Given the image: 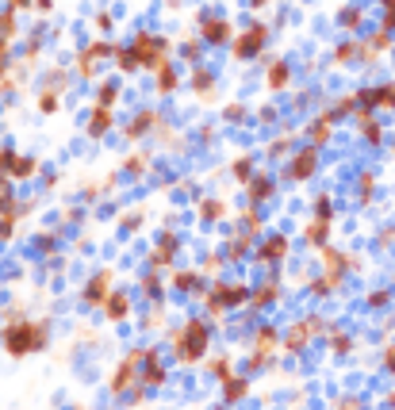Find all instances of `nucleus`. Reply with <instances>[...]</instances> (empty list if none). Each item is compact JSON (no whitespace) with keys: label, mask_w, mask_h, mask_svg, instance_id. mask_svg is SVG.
Returning <instances> with one entry per match:
<instances>
[{"label":"nucleus","mask_w":395,"mask_h":410,"mask_svg":"<svg viewBox=\"0 0 395 410\" xmlns=\"http://www.w3.org/2000/svg\"><path fill=\"white\" fill-rule=\"evenodd\" d=\"M50 333H46V322H16V326L4 330V349L12 357H27V353L46 349Z\"/></svg>","instance_id":"1"},{"label":"nucleus","mask_w":395,"mask_h":410,"mask_svg":"<svg viewBox=\"0 0 395 410\" xmlns=\"http://www.w3.org/2000/svg\"><path fill=\"white\" fill-rule=\"evenodd\" d=\"M208 341H211V330H208V322H200V318H192L184 330H177L173 333V349H177V360L181 365H192V360H200L204 353H208Z\"/></svg>","instance_id":"2"},{"label":"nucleus","mask_w":395,"mask_h":410,"mask_svg":"<svg viewBox=\"0 0 395 410\" xmlns=\"http://www.w3.org/2000/svg\"><path fill=\"white\" fill-rule=\"evenodd\" d=\"M130 50H135V58L143 70H162V65H169V43L162 39V35H150V31H138L135 43H130Z\"/></svg>","instance_id":"3"},{"label":"nucleus","mask_w":395,"mask_h":410,"mask_svg":"<svg viewBox=\"0 0 395 410\" xmlns=\"http://www.w3.org/2000/svg\"><path fill=\"white\" fill-rule=\"evenodd\" d=\"M246 299H253V292L246 288V284H215L211 295L204 303H208L211 314H219V311H227V307H242Z\"/></svg>","instance_id":"4"},{"label":"nucleus","mask_w":395,"mask_h":410,"mask_svg":"<svg viewBox=\"0 0 395 410\" xmlns=\"http://www.w3.org/2000/svg\"><path fill=\"white\" fill-rule=\"evenodd\" d=\"M269 43V23H250L246 31L234 39V58H257Z\"/></svg>","instance_id":"5"},{"label":"nucleus","mask_w":395,"mask_h":410,"mask_svg":"<svg viewBox=\"0 0 395 410\" xmlns=\"http://www.w3.org/2000/svg\"><path fill=\"white\" fill-rule=\"evenodd\" d=\"M143 360H146V353H143V349L127 353V360L116 368V376H111V395H123V391H130V384H135L138 365H143Z\"/></svg>","instance_id":"6"},{"label":"nucleus","mask_w":395,"mask_h":410,"mask_svg":"<svg viewBox=\"0 0 395 410\" xmlns=\"http://www.w3.org/2000/svg\"><path fill=\"white\" fill-rule=\"evenodd\" d=\"M111 280H116V272L100 269L89 284H84V303H89V307H104V303L111 299Z\"/></svg>","instance_id":"7"},{"label":"nucleus","mask_w":395,"mask_h":410,"mask_svg":"<svg viewBox=\"0 0 395 410\" xmlns=\"http://www.w3.org/2000/svg\"><path fill=\"white\" fill-rule=\"evenodd\" d=\"M277 341H280V333L272 330V326H257V333H253V357H250V365L253 368H265L269 365V353L277 349Z\"/></svg>","instance_id":"8"},{"label":"nucleus","mask_w":395,"mask_h":410,"mask_svg":"<svg viewBox=\"0 0 395 410\" xmlns=\"http://www.w3.org/2000/svg\"><path fill=\"white\" fill-rule=\"evenodd\" d=\"M318 169V146H304L288 165V180H311Z\"/></svg>","instance_id":"9"},{"label":"nucleus","mask_w":395,"mask_h":410,"mask_svg":"<svg viewBox=\"0 0 395 410\" xmlns=\"http://www.w3.org/2000/svg\"><path fill=\"white\" fill-rule=\"evenodd\" d=\"M35 173H39V165H35L31 157H20L16 150H4V177L27 180V177H35Z\"/></svg>","instance_id":"10"},{"label":"nucleus","mask_w":395,"mask_h":410,"mask_svg":"<svg viewBox=\"0 0 395 410\" xmlns=\"http://www.w3.org/2000/svg\"><path fill=\"white\" fill-rule=\"evenodd\" d=\"M200 35H204L208 43H227V39H230V23L223 20V16H204Z\"/></svg>","instance_id":"11"},{"label":"nucleus","mask_w":395,"mask_h":410,"mask_svg":"<svg viewBox=\"0 0 395 410\" xmlns=\"http://www.w3.org/2000/svg\"><path fill=\"white\" fill-rule=\"evenodd\" d=\"M315 326H323V322H318V318L296 322V326H291V333H288V353H299V349H304L307 341H311V333H315Z\"/></svg>","instance_id":"12"},{"label":"nucleus","mask_w":395,"mask_h":410,"mask_svg":"<svg viewBox=\"0 0 395 410\" xmlns=\"http://www.w3.org/2000/svg\"><path fill=\"white\" fill-rule=\"evenodd\" d=\"M177 253V238L173 234H162V242L154 245V253H150V269H165L169 261H173Z\"/></svg>","instance_id":"13"},{"label":"nucleus","mask_w":395,"mask_h":410,"mask_svg":"<svg viewBox=\"0 0 395 410\" xmlns=\"http://www.w3.org/2000/svg\"><path fill=\"white\" fill-rule=\"evenodd\" d=\"M265 81H269V89L272 92H280V89H288V81H291V65L284 58H277L269 65V73H265Z\"/></svg>","instance_id":"14"},{"label":"nucleus","mask_w":395,"mask_h":410,"mask_svg":"<svg viewBox=\"0 0 395 410\" xmlns=\"http://www.w3.org/2000/svg\"><path fill=\"white\" fill-rule=\"evenodd\" d=\"M111 127H116V116H111V108H92L89 135H92V138H100V135H108Z\"/></svg>","instance_id":"15"},{"label":"nucleus","mask_w":395,"mask_h":410,"mask_svg":"<svg viewBox=\"0 0 395 410\" xmlns=\"http://www.w3.org/2000/svg\"><path fill=\"white\" fill-rule=\"evenodd\" d=\"M288 238L284 234H272L269 238V242L265 245H261V261H284V257H288Z\"/></svg>","instance_id":"16"},{"label":"nucleus","mask_w":395,"mask_h":410,"mask_svg":"<svg viewBox=\"0 0 395 410\" xmlns=\"http://www.w3.org/2000/svg\"><path fill=\"white\" fill-rule=\"evenodd\" d=\"M334 135V119H326V116H318L311 127H307V138H311V146H326Z\"/></svg>","instance_id":"17"},{"label":"nucleus","mask_w":395,"mask_h":410,"mask_svg":"<svg viewBox=\"0 0 395 410\" xmlns=\"http://www.w3.org/2000/svg\"><path fill=\"white\" fill-rule=\"evenodd\" d=\"M165 384V368L157 365V353H146V372H143V387H162Z\"/></svg>","instance_id":"18"},{"label":"nucleus","mask_w":395,"mask_h":410,"mask_svg":"<svg viewBox=\"0 0 395 410\" xmlns=\"http://www.w3.org/2000/svg\"><path fill=\"white\" fill-rule=\"evenodd\" d=\"M104 311H108V318H111V322H123L127 314H130V299H127L123 292H111V299L104 303Z\"/></svg>","instance_id":"19"},{"label":"nucleus","mask_w":395,"mask_h":410,"mask_svg":"<svg viewBox=\"0 0 395 410\" xmlns=\"http://www.w3.org/2000/svg\"><path fill=\"white\" fill-rule=\"evenodd\" d=\"M246 391H250V379H246V376L223 379V399H227V403H238V399H246Z\"/></svg>","instance_id":"20"},{"label":"nucleus","mask_w":395,"mask_h":410,"mask_svg":"<svg viewBox=\"0 0 395 410\" xmlns=\"http://www.w3.org/2000/svg\"><path fill=\"white\" fill-rule=\"evenodd\" d=\"M154 123H157V111H138V119H135V123H127V138H130V142H138L150 127H154Z\"/></svg>","instance_id":"21"},{"label":"nucleus","mask_w":395,"mask_h":410,"mask_svg":"<svg viewBox=\"0 0 395 410\" xmlns=\"http://www.w3.org/2000/svg\"><path fill=\"white\" fill-rule=\"evenodd\" d=\"M326 234H330V223H326V218H315V223L304 226V242L307 245H326Z\"/></svg>","instance_id":"22"},{"label":"nucleus","mask_w":395,"mask_h":410,"mask_svg":"<svg viewBox=\"0 0 395 410\" xmlns=\"http://www.w3.org/2000/svg\"><path fill=\"white\" fill-rule=\"evenodd\" d=\"M246 192H250V199H253V207L265 204V199L272 196V177H253L250 184H246Z\"/></svg>","instance_id":"23"},{"label":"nucleus","mask_w":395,"mask_h":410,"mask_svg":"<svg viewBox=\"0 0 395 410\" xmlns=\"http://www.w3.org/2000/svg\"><path fill=\"white\" fill-rule=\"evenodd\" d=\"M372 108L376 111H395V84H376L372 89Z\"/></svg>","instance_id":"24"},{"label":"nucleus","mask_w":395,"mask_h":410,"mask_svg":"<svg viewBox=\"0 0 395 410\" xmlns=\"http://www.w3.org/2000/svg\"><path fill=\"white\" fill-rule=\"evenodd\" d=\"M277 284H261V288L257 292H253V307H257V311H265L269 307V303H277Z\"/></svg>","instance_id":"25"},{"label":"nucleus","mask_w":395,"mask_h":410,"mask_svg":"<svg viewBox=\"0 0 395 410\" xmlns=\"http://www.w3.org/2000/svg\"><path fill=\"white\" fill-rule=\"evenodd\" d=\"M116 62H119V70H123V73H135V70H143L130 46H116Z\"/></svg>","instance_id":"26"},{"label":"nucleus","mask_w":395,"mask_h":410,"mask_svg":"<svg viewBox=\"0 0 395 410\" xmlns=\"http://www.w3.org/2000/svg\"><path fill=\"white\" fill-rule=\"evenodd\" d=\"M200 215L211 218V223H219V218L227 215V204H223V199H204V204H200Z\"/></svg>","instance_id":"27"},{"label":"nucleus","mask_w":395,"mask_h":410,"mask_svg":"<svg viewBox=\"0 0 395 410\" xmlns=\"http://www.w3.org/2000/svg\"><path fill=\"white\" fill-rule=\"evenodd\" d=\"M192 89L200 92V96H208V92H215V77H211L208 70H196L192 73Z\"/></svg>","instance_id":"28"},{"label":"nucleus","mask_w":395,"mask_h":410,"mask_svg":"<svg viewBox=\"0 0 395 410\" xmlns=\"http://www.w3.org/2000/svg\"><path fill=\"white\" fill-rule=\"evenodd\" d=\"M250 250H253V238H250V234H238V238H234V242H230L227 257H230V261H238V257H246Z\"/></svg>","instance_id":"29"},{"label":"nucleus","mask_w":395,"mask_h":410,"mask_svg":"<svg viewBox=\"0 0 395 410\" xmlns=\"http://www.w3.org/2000/svg\"><path fill=\"white\" fill-rule=\"evenodd\" d=\"M177 89V70L173 65H162L157 70V92H173Z\"/></svg>","instance_id":"30"},{"label":"nucleus","mask_w":395,"mask_h":410,"mask_svg":"<svg viewBox=\"0 0 395 410\" xmlns=\"http://www.w3.org/2000/svg\"><path fill=\"white\" fill-rule=\"evenodd\" d=\"M230 173H234V180H238V184H250V180H253V161H250V157H238Z\"/></svg>","instance_id":"31"},{"label":"nucleus","mask_w":395,"mask_h":410,"mask_svg":"<svg viewBox=\"0 0 395 410\" xmlns=\"http://www.w3.org/2000/svg\"><path fill=\"white\" fill-rule=\"evenodd\" d=\"M173 288L177 292H196V288H200V276H196V272H177L173 276Z\"/></svg>","instance_id":"32"},{"label":"nucleus","mask_w":395,"mask_h":410,"mask_svg":"<svg viewBox=\"0 0 395 410\" xmlns=\"http://www.w3.org/2000/svg\"><path fill=\"white\" fill-rule=\"evenodd\" d=\"M116 100H119V84H100V92H96V108H111Z\"/></svg>","instance_id":"33"},{"label":"nucleus","mask_w":395,"mask_h":410,"mask_svg":"<svg viewBox=\"0 0 395 410\" xmlns=\"http://www.w3.org/2000/svg\"><path fill=\"white\" fill-rule=\"evenodd\" d=\"M330 349L338 353V357H345V353L353 349V341H350V333H342V330H334L330 333Z\"/></svg>","instance_id":"34"},{"label":"nucleus","mask_w":395,"mask_h":410,"mask_svg":"<svg viewBox=\"0 0 395 410\" xmlns=\"http://www.w3.org/2000/svg\"><path fill=\"white\" fill-rule=\"evenodd\" d=\"M353 54H361V43H342V46L334 50V62L345 65V62H353Z\"/></svg>","instance_id":"35"},{"label":"nucleus","mask_w":395,"mask_h":410,"mask_svg":"<svg viewBox=\"0 0 395 410\" xmlns=\"http://www.w3.org/2000/svg\"><path fill=\"white\" fill-rule=\"evenodd\" d=\"M208 372H211V376H219V379H230V357H215V360H208Z\"/></svg>","instance_id":"36"},{"label":"nucleus","mask_w":395,"mask_h":410,"mask_svg":"<svg viewBox=\"0 0 395 410\" xmlns=\"http://www.w3.org/2000/svg\"><path fill=\"white\" fill-rule=\"evenodd\" d=\"M365 303H369L372 311H384V307H388V303H391V292H388V288H376V292H372V295H369V299H365Z\"/></svg>","instance_id":"37"},{"label":"nucleus","mask_w":395,"mask_h":410,"mask_svg":"<svg viewBox=\"0 0 395 410\" xmlns=\"http://www.w3.org/2000/svg\"><path fill=\"white\" fill-rule=\"evenodd\" d=\"M361 20H365L361 8H345V12H342V27H345V31H357V27H361Z\"/></svg>","instance_id":"38"},{"label":"nucleus","mask_w":395,"mask_h":410,"mask_svg":"<svg viewBox=\"0 0 395 410\" xmlns=\"http://www.w3.org/2000/svg\"><path fill=\"white\" fill-rule=\"evenodd\" d=\"M315 218H326V223H334V207H330V196H318V199H315Z\"/></svg>","instance_id":"39"},{"label":"nucleus","mask_w":395,"mask_h":410,"mask_svg":"<svg viewBox=\"0 0 395 410\" xmlns=\"http://www.w3.org/2000/svg\"><path fill=\"white\" fill-rule=\"evenodd\" d=\"M54 108H58V89H46L39 96V111H43V116H50Z\"/></svg>","instance_id":"40"},{"label":"nucleus","mask_w":395,"mask_h":410,"mask_svg":"<svg viewBox=\"0 0 395 410\" xmlns=\"http://www.w3.org/2000/svg\"><path fill=\"white\" fill-rule=\"evenodd\" d=\"M372 184H376V173H361V180H357V196L369 204V196H372Z\"/></svg>","instance_id":"41"},{"label":"nucleus","mask_w":395,"mask_h":410,"mask_svg":"<svg viewBox=\"0 0 395 410\" xmlns=\"http://www.w3.org/2000/svg\"><path fill=\"white\" fill-rule=\"evenodd\" d=\"M77 73H81V77H92V73H96V58H89V54H77Z\"/></svg>","instance_id":"42"},{"label":"nucleus","mask_w":395,"mask_h":410,"mask_svg":"<svg viewBox=\"0 0 395 410\" xmlns=\"http://www.w3.org/2000/svg\"><path fill=\"white\" fill-rule=\"evenodd\" d=\"M223 261H227V257H223V253H211V257H208V261H204V272H211V276H219V272H223Z\"/></svg>","instance_id":"43"},{"label":"nucleus","mask_w":395,"mask_h":410,"mask_svg":"<svg viewBox=\"0 0 395 410\" xmlns=\"http://www.w3.org/2000/svg\"><path fill=\"white\" fill-rule=\"evenodd\" d=\"M84 54H89V58H104V54H116V46H104V43H92V46H84Z\"/></svg>","instance_id":"44"},{"label":"nucleus","mask_w":395,"mask_h":410,"mask_svg":"<svg viewBox=\"0 0 395 410\" xmlns=\"http://www.w3.org/2000/svg\"><path fill=\"white\" fill-rule=\"evenodd\" d=\"M12 35H16V8H8V16H4V43H12Z\"/></svg>","instance_id":"45"},{"label":"nucleus","mask_w":395,"mask_h":410,"mask_svg":"<svg viewBox=\"0 0 395 410\" xmlns=\"http://www.w3.org/2000/svg\"><path fill=\"white\" fill-rule=\"evenodd\" d=\"M127 173H143V169H146V154H135V157H127Z\"/></svg>","instance_id":"46"},{"label":"nucleus","mask_w":395,"mask_h":410,"mask_svg":"<svg viewBox=\"0 0 395 410\" xmlns=\"http://www.w3.org/2000/svg\"><path fill=\"white\" fill-rule=\"evenodd\" d=\"M380 31H395V8H388V12H384V23H380Z\"/></svg>","instance_id":"47"},{"label":"nucleus","mask_w":395,"mask_h":410,"mask_svg":"<svg viewBox=\"0 0 395 410\" xmlns=\"http://www.w3.org/2000/svg\"><path fill=\"white\" fill-rule=\"evenodd\" d=\"M288 146H291V142H288V138H280V142H272V146H269V154H272V157H280V154H288Z\"/></svg>","instance_id":"48"},{"label":"nucleus","mask_w":395,"mask_h":410,"mask_svg":"<svg viewBox=\"0 0 395 410\" xmlns=\"http://www.w3.org/2000/svg\"><path fill=\"white\" fill-rule=\"evenodd\" d=\"M384 368H388V372H395V345H388V349H384Z\"/></svg>","instance_id":"49"},{"label":"nucleus","mask_w":395,"mask_h":410,"mask_svg":"<svg viewBox=\"0 0 395 410\" xmlns=\"http://www.w3.org/2000/svg\"><path fill=\"white\" fill-rule=\"evenodd\" d=\"M338 410H361V399H338Z\"/></svg>","instance_id":"50"},{"label":"nucleus","mask_w":395,"mask_h":410,"mask_svg":"<svg viewBox=\"0 0 395 410\" xmlns=\"http://www.w3.org/2000/svg\"><path fill=\"white\" fill-rule=\"evenodd\" d=\"M242 116H246V108H238V104H230V108H227V119L230 123H238Z\"/></svg>","instance_id":"51"},{"label":"nucleus","mask_w":395,"mask_h":410,"mask_svg":"<svg viewBox=\"0 0 395 410\" xmlns=\"http://www.w3.org/2000/svg\"><path fill=\"white\" fill-rule=\"evenodd\" d=\"M143 288H146V292H157V276H154V272L143 276Z\"/></svg>","instance_id":"52"},{"label":"nucleus","mask_w":395,"mask_h":410,"mask_svg":"<svg viewBox=\"0 0 395 410\" xmlns=\"http://www.w3.org/2000/svg\"><path fill=\"white\" fill-rule=\"evenodd\" d=\"M96 27H100V31H108V27H111V12H100L96 16Z\"/></svg>","instance_id":"53"},{"label":"nucleus","mask_w":395,"mask_h":410,"mask_svg":"<svg viewBox=\"0 0 395 410\" xmlns=\"http://www.w3.org/2000/svg\"><path fill=\"white\" fill-rule=\"evenodd\" d=\"M250 4H253V8H265V4H269V0H250Z\"/></svg>","instance_id":"54"},{"label":"nucleus","mask_w":395,"mask_h":410,"mask_svg":"<svg viewBox=\"0 0 395 410\" xmlns=\"http://www.w3.org/2000/svg\"><path fill=\"white\" fill-rule=\"evenodd\" d=\"M23 4H31V0H12V8H23Z\"/></svg>","instance_id":"55"},{"label":"nucleus","mask_w":395,"mask_h":410,"mask_svg":"<svg viewBox=\"0 0 395 410\" xmlns=\"http://www.w3.org/2000/svg\"><path fill=\"white\" fill-rule=\"evenodd\" d=\"M380 4H384V8H395V0H380Z\"/></svg>","instance_id":"56"},{"label":"nucleus","mask_w":395,"mask_h":410,"mask_svg":"<svg viewBox=\"0 0 395 410\" xmlns=\"http://www.w3.org/2000/svg\"><path fill=\"white\" fill-rule=\"evenodd\" d=\"M388 406H395V391H391V395H388Z\"/></svg>","instance_id":"57"}]
</instances>
